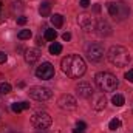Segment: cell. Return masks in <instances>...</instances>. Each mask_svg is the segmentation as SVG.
<instances>
[{
    "label": "cell",
    "mask_w": 133,
    "mask_h": 133,
    "mask_svg": "<svg viewBox=\"0 0 133 133\" xmlns=\"http://www.w3.org/2000/svg\"><path fill=\"white\" fill-rule=\"evenodd\" d=\"M22 107H23V110H28L30 108V102H22Z\"/></svg>",
    "instance_id": "obj_30"
},
{
    "label": "cell",
    "mask_w": 133,
    "mask_h": 133,
    "mask_svg": "<svg viewBox=\"0 0 133 133\" xmlns=\"http://www.w3.org/2000/svg\"><path fill=\"white\" fill-rule=\"evenodd\" d=\"M107 9H108V14H110L115 20H118V22L127 19L129 14H130V8H129V5H125V3L121 2V0L108 2V3H107Z\"/></svg>",
    "instance_id": "obj_4"
},
{
    "label": "cell",
    "mask_w": 133,
    "mask_h": 133,
    "mask_svg": "<svg viewBox=\"0 0 133 133\" xmlns=\"http://www.w3.org/2000/svg\"><path fill=\"white\" fill-rule=\"evenodd\" d=\"M76 93L79 95V98H91L95 91H93V87L88 82H81L76 87Z\"/></svg>",
    "instance_id": "obj_11"
},
{
    "label": "cell",
    "mask_w": 133,
    "mask_h": 133,
    "mask_svg": "<svg viewBox=\"0 0 133 133\" xmlns=\"http://www.w3.org/2000/svg\"><path fill=\"white\" fill-rule=\"evenodd\" d=\"M121 127V121L118 119V118H115V119H111L110 122H108V129L110 130H118Z\"/></svg>",
    "instance_id": "obj_20"
},
{
    "label": "cell",
    "mask_w": 133,
    "mask_h": 133,
    "mask_svg": "<svg viewBox=\"0 0 133 133\" xmlns=\"http://www.w3.org/2000/svg\"><path fill=\"white\" fill-rule=\"evenodd\" d=\"M77 23H79V26H81L82 30H85V31H91V30L96 28V20L93 19L91 14H87V12L79 14V17H77Z\"/></svg>",
    "instance_id": "obj_9"
},
{
    "label": "cell",
    "mask_w": 133,
    "mask_h": 133,
    "mask_svg": "<svg viewBox=\"0 0 133 133\" xmlns=\"http://www.w3.org/2000/svg\"><path fill=\"white\" fill-rule=\"evenodd\" d=\"M28 22V19L25 17V16H20V17H17V25H25Z\"/></svg>",
    "instance_id": "obj_24"
},
{
    "label": "cell",
    "mask_w": 133,
    "mask_h": 133,
    "mask_svg": "<svg viewBox=\"0 0 133 133\" xmlns=\"http://www.w3.org/2000/svg\"><path fill=\"white\" fill-rule=\"evenodd\" d=\"M62 39H64L65 42H68V40L71 39V34H70V33H64V34H62Z\"/></svg>",
    "instance_id": "obj_29"
},
{
    "label": "cell",
    "mask_w": 133,
    "mask_h": 133,
    "mask_svg": "<svg viewBox=\"0 0 133 133\" xmlns=\"http://www.w3.org/2000/svg\"><path fill=\"white\" fill-rule=\"evenodd\" d=\"M51 122H53V119L46 111H37L31 116V124L37 130H46L51 125Z\"/></svg>",
    "instance_id": "obj_5"
},
{
    "label": "cell",
    "mask_w": 133,
    "mask_h": 133,
    "mask_svg": "<svg viewBox=\"0 0 133 133\" xmlns=\"http://www.w3.org/2000/svg\"><path fill=\"white\" fill-rule=\"evenodd\" d=\"M61 53H62V45H61V43L54 42V43H51V45H50V54L57 56V54H61Z\"/></svg>",
    "instance_id": "obj_17"
},
{
    "label": "cell",
    "mask_w": 133,
    "mask_h": 133,
    "mask_svg": "<svg viewBox=\"0 0 133 133\" xmlns=\"http://www.w3.org/2000/svg\"><path fill=\"white\" fill-rule=\"evenodd\" d=\"M111 102H113V105H115V107H122V105H124V102H125V99H124V96H122V95H118V93H116V95L111 98Z\"/></svg>",
    "instance_id": "obj_18"
},
{
    "label": "cell",
    "mask_w": 133,
    "mask_h": 133,
    "mask_svg": "<svg viewBox=\"0 0 133 133\" xmlns=\"http://www.w3.org/2000/svg\"><path fill=\"white\" fill-rule=\"evenodd\" d=\"M57 105L64 110H73V108H76V99L71 95H62L57 99Z\"/></svg>",
    "instance_id": "obj_10"
},
{
    "label": "cell",
    "mask_w": 133,
    "mask_h": 133,
    "mask_svg": "<svg viewBox=\"0 0 133 133\" xmlns=\"http://www.w3.org/2000/svg\"><path fill=\"white\" fill-rule=\"evenodd\" d=\"M36 76H37L39 79L48 81V79H51V77L54 76V66L51 65L50 62H43V64H40V65L37 66Z\"/></svg>",
    "instance_id": "obj_8"
},
{
    "label": "cell",
    "mask_w": 133,
    "mask_h": 133,
    "mask_svg": "<svg viewBox=\"0 0 133 133\" xmlns=\"http://www.w3.org/2000/svg\"><path fill=\"white\" fill-rule=\"evenodd\" d=\"M95 11H96V12H99V11H101V6H99V5H95Z\"/></svg>",
    "instance_id": "obj_32"
},
{
    "label": "cell",
    "mask_w": 133,
    "mask_h": 133,
    "mask_svg": "<svg viewBox=\"0 0 133 133\" xmlns=\"http://www.w3.org/2000/svg\"><path fill=\"white\" fill-rule=\"evenodd\" d=\"M11 110H12L14 113H17V115H19V113L23 110V107H22V102H16V104H12V105H11Z\"/></svg>",
    "instance_id": "obj_23"
},
{
    "label": "cell",
    "mask_w": 133,
    "mask_h": 133,
    "mask_svg": "<svg viewBox=\"0 0 133 133\" xmlns=\"http://www.w3.org/2000/svg\"><path fill=\"white\" fill-rule=\"evenodd\" d=\"M37 133H45V130H39Z\"/></svg>",
    "instance_id": "obj_34"
},
{
    "label": "cell",
    "mask_w": 133,
    "mask_h": 133,
    "mask_svg": "<svg viewBox=\"0 0 133 133\" xmlns=\"http://www.w3.org/2000/svg\"><path fill=\"white\" fill-rule=\"evenodd\" d=\"M107 57H108L110 64H113L115 66H125L129 65L130 61H132V56H130L129 50L121 46V45L111 46L108 50V53H107Z\"/></svg>",
    "instance_id": "obj_2"
},
{
    "label": "cell",
    "mask_w": 133,
    "mask_h": 133,
    "mask_svg": "<svg viewBox=\"0 0 133 133\" xmlns=\"http://www.w3.org/2000/svg\"><path fill=\"white\" fill-rule=\"evenodd\" d=\"M93 102H91V107H93V110H96V111H101V110H104L105 108V105H107V99H105V96H104V93H93Z\"/></svg>",
    "instance_id": "obj_12"
},
{
    "label": "cell",
    "mask_w": 133,
    "mask_h": 133,
    "mask_svg": "<svg viewBox=\"0 0 133 133\" xmlns=\"http://www.w3.org/2000/svg\"><path fill=\"white\" fill-rule=\"evenodd\" d=\"M17 87H19V88H23V87H25V82H19Z\"/></svg>",
    "instance_id": "obj_31"
},
{
    "label": "cell",
    "mask_w": 133,
    "mask_h": 133,
    "mask_svg": "<svg viewBox=\"0 0 133 133\" xmlns=\"http://www.w3.org/2000/svg\"><path fill=\"white\" fill-rule=\"evenodd\" d=\"M73 133H85V130H79V129H76Z\"/></svg>",
    "instance_id": "obj_33"
},
{
    "label": "cell",
    "mask_w": 133,
    "mask_h": 133,
    "mask_svg": "<svg viewBox=\"0 0 133 133\" xmlns=\"http://www.w3.org/2000/svg\"><path fill=\"white\" fill-rule=\"evenodd\" d=\"M50 12H51V6H50V3H48V2L40 3V6H39V14H40L42 17H46V16H50Z\"/></svg>",
    "instance_id": "obj_15"
},
{
    "label": "cell",
    "mask_w": 133,
    "mask_h": 133,
    "mask_svg": "<svg viewBox=\"0 0 133 133\" xmlns=\"http://www.w3.org/2000/svg\"><path fill=\"white\" fill-rule=\"evenodd\" d=\"M43 37H45V40L53 42V40L57 37V33H56V30H51V28H50V30H45V36H43Z\"/></svg>",
    "instance_id": "obj_19"
},
{
    "label": "cell",
    "mask_w": 133,
    "mask_h": 133,
    "mask_svg": "<svg viewBox=\"0 0 133 133\" xmlns=\"http://www.w3.org/2000/svg\"><path fill=\"white\" fill-rule=\"evenodd\" d=\"M11 91V85L8 82H2L0 84V95H8Z\"/></svg>",
    "instance_id": "obj_21"
},
{
    "label": "cell",
    "mask_w": 133,
    "mask_h": 133,
    "mask_svg": "<svg viewBox=\"0 0 133 133\" xmlns=\"http://www.w3.org/2000/svg\"><path fill=\"white\" fill-rule=\"evenodd\" d=\"M51 23L54 25V28H61L64 25V17L61 14H54V16H51Z\"/></svg>",
    "instance_id": "obj_16"
},
{
    "label": "cell",
    "mask_w": 133,
    "mask_h": 133,
    "mask_svg": "<svg viewBox=\"0 0 133 133\" xmlns=\"http://www.w3.org/2000/svg\"><path fill=\"white\" fill-rule=\"evenodd\" d=\"M6 59H8V56H6V53H3V51H0V64H5V62H6Z\"/></svg>",
    "instance_id": "obj_26"
},
{
    "label": "cell",
    "mask_w": 133,
    "mask_h": 133,
    "mask_svg": "<svg viewBox=\"0 0 133 133\" xmlns=\"http://www.w3.org/2000/svg\"><path fill=\"white\" fill-rule=\"evenodd\" d=\"M95 82H96V85H98V88H99L101 91H115L116 88H118V77L115 76V74H111V73H108V71H101L96 74V77H95Z\"/></svg>",
    "instance_id": "obj_3"
},
{
    "label": "cell",
    "mask_w": 133,
    "mask_h": 133,
    "mask_svg": "<svg viewBox=\"0 0 133 133\" xmlns=\"http://www.w3.org/2000/svg\"><path fill=\"white\" fill-rule=\"evenodd\" d=\"M95 30H96V33L99 34V36H104V37L111 33V28H110V25H108L105 20H98V22H96V28H95Z\"/></svg>",
    "instance_id": "obj_14"
},
{
    "label": "cell",
    "mask_w": 133,
    "mask_h": 133,
    "mask_svg": "<svg viewBox=\"0 0 133 133\" xmlns=\"http://www.w3.org/2000/svg\"><path fill=\"white\" fill-rule=\"evenodd\" d=\"M0 11H2V3H0Z\"/></svg>",
    "instance_id": "obj_35"
},
{
    "label": "cell",
    "mask_w": 133,
    "mask_h": 133,
    "mask_svg": "<svg viewBox=\"0 0 133 133\" xmlns=\"http://www.w3.org/2000/svg\"><path fill=\"white\" fill-rule=\"evenodd\" d=\"M56 133H61V132H56Z\"/></svg>",
    "instance_id": "obj_36"
},
{
    "label": "cell",
    "mask_w": 133,
    "mask_h": 133,
    "mask_svg": "<svg viewBox=\"0 0 133 133\" xmlns=\"http://www.w3.org/2000/svg\"><path fill=\"white\" fill-rule=\"evenodd\" d=\"M40 50L39 48H28L26 51H25V61L28 62V64H34L36 61H39V57H40Z\"/></svg>",
    "instance_id": "obj_13"
},
{
    "label": "cell",
    "mask_w": 133,
    "mask_h": 133,
    "mask_svg": "<svg viewBox=\"0 0 133 133\" xmlns=\"http://www.w3.org/2000/svg\"><path fill=\"white\" fill-rule=\"evenodd\" d=\"M79 5L82 8H88L90 6V0H79Z\"/></svg>",
    "instance_id": "obj_27"
},
{
    "label": "cell",
    "mask_w": 133,
    "mask_h": 133,
    "mask_svg": "<svg viewBox=\"0 0 133 133\" xmlns=\"http://www.w3.org/2000/svg\"><path fill=\"white\" fill-rule=\"evenodd\" d=\"M61 66H62V71L66 76L73 77V79L82 77L85 74V70H87L85 61L77 54H68L66 57H64L61 62Z\"/></svg>",
    "instance_id": "obj_1"
},
{
    "label": "cell",
    "mask_w": 133,
    "mask_h": 133,
    "mask_svg": "<svg viewBox=\"0 0 133 133\" xmlns=\"http://www.w3.org/2000/svg\"><path fill=\"white\" fill-rule=\"evenodd\" d=\"M76 127H77L79 130H85V129H87V124H85V122H82V121H79Z\"/></svg>",
    "instance_id": "obj_28"
},
{
    "label": "cell",
    "mask_w": 133,
    "mask_h": 133,
    "mask_svg": "<svg viewBox=\"0 0 133 133\" xmlns=\"http://www.w3.org/2000/svg\"><path fill=\"white\" fill-rule=\"evenodd\" d=\"M31 36H33V34H31V31H30V30H22L20 33L17 34V37H19L20 40H26V39H30Z\"/></svg>",
    "instance_id": "obj_22"
},
{
    "label": "cell",
    "mask_w": 133,
    "mask_h": 133,
    "mask_svg": "<svg viewBox=\"0 0 133 133\" xmlns=\"http://www.w3.org/2000/svg\"><path fill=\"white\" fill-rule=\"evenodd\" d=\"M104 54H105V50L101 43H91L87 46V57L91 62H99L104 57Z\"/></svg>",
    "instance_id": "obj_7"
},
{
    "label": "cell",
    "mask_w": 133,
    "mask_h": 133,
    "mask_svg": "<svg viewBox=\"0 0 133 133\" xmlns=\"http://www.w3.org/2000/svg\"><path fill=\"white\" fill-rule=\"evenodd\" d=\"M125 79H127L129 82H132V84H133V70H129V71L125 73Z\"/></svg>",
    "instance_id": "obj_25"
},
{
    "label": "cell",
    "mask_w": 133,
    "mask_h": 133,
    "mask_svg": "<svg viewBox=\"0 0 133 133\" xmlns=\"http://www.w3.org/2000/svg\"><path fill=\"white\" fill-rule=\"evenodd\" d=\"M28 95H30V98H33L36 101H48L53 96V93H51L50 88H46V87H37V85H34V87H31L28 90Z\"/></svg>",
    "instance_id": "obj_6"
}]
</instances>
